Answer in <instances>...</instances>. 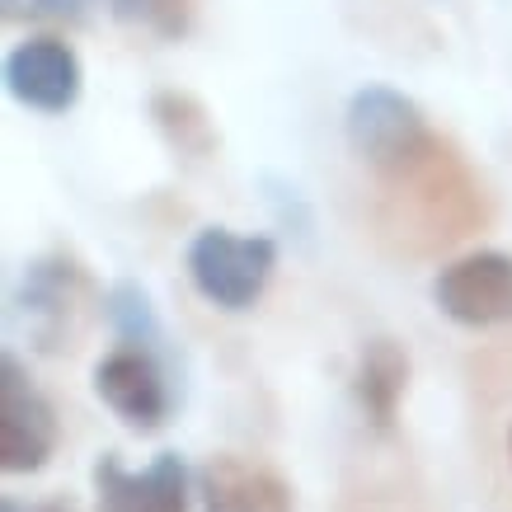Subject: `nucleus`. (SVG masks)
<instances>
[{
	"mask_svg": "<svg viewBox=\"0 0 512 512\" xmlns=\"http://www.w3.org/2000/svg\"><path fill=\"white\" fill-rule=\"evenodd\" d=\"M94 306H104V296L94 287L90 268L66 249H47V254L29 259L15 292H10V315L38 353L76 348Z\"/></svg>",
	"mask_w": 512,
	"mask_h": 512,
	"instance_id": "nucleus-1",
	"label": "nucleus"
},
{
	"mask_svg": "<svg viewBox=\"0 0 512 512\" xmlns=\"http://www.w3.org/2000/svg\"><path fill=\"white\" fill-rule=\"evenodd\" d=\"M343 132H348L353 156L362 165H372V170L390 174V179L419 174L442 156L433 127H428V113L395 85L353 90L348 109H343Z\"/></svg>",
	"mask_w": 512,
	"mask_h": 512,
	"instance_id": "nucleus-2",
	"label": "nucleus"
},
{
	"mask_svg": "<svg viewBox=\"0 0 512 512\" xmlns=\"http://www.w3.org/2000/svg\"><path fill=\"white\" fill-rule=\"evenodd\" d=\"M188 278L202 301L221 311H249L278 268V245L268 235H240L231 226H202L188 240Z\"/></svg>",
	"mask_w": 512,
	"mask_h": 512,
	"instance_id": "nucleus-3",
	"label": "nucleus"
},
{
	"mask_svg": "<svg viewBox=\"0 0 512 512\" xmlns=\"http://www.w3.org/2000/svg\"><path fill=\"white\" fill-rule=\"evenodd\" d=\"M57 451V409L33 386L15 353L0 357V466L5 475H33Z\"/></svg>",
	"mask_w": 512,
	"mask_h": 512,
	"instance_id": "nucleus-4",
	"label": "nucleus"
},
{
	"mask_svg": "<svg viewBox=\"0 0 512 512\" xmlns=\"http://www.w3.org/2000/svg\"><path fill=\"white\" fill-rule=\"evenodd\" d=\"M433 306L451 325L494 329L512 320V254L503 249H475L437 268Z\"/></svg>",
	"mask_w": 512,
	"mask_h": 512,
	"instance_id": "nucleus-5",
	"label": "nucleus"
},
{
	"mask_svg": "<svg viewBox=\"0 0 512 512\" xmlns=\"http://www.w3.org/2000/svg\"><path fill=\"white\" fill-rule=\"evenodd\" d=\"M90 480L99 512H188L193 498V475L179 451H160L146 470H127L113 451H104Z\"/></svg>",
	"mask_w": 512,
	"mask_h": 512,
	"instance_id": "nucleus-6",
	"label": "nucleus"
},
{
	"mask_svg": "<svg viewBox=\"0 0 512 512\" xmlns=\"http://www.w3.org/2000/svg\"><path fill=\"white\" fill-rule=\"evenodd\" d=\"M94 395L132 433H156L170 419V376L165 357L141 353V348H113L94 362Z\"/></svg>",
	"mask_w": 512,
	"mask_h": 512,
	"instance_id": "nucleus-7",
	"label": "nucleus"
},
{
	"mask_svg": "<svg viewBox=\"0 0 512 512\" xmlns=\"http://www.w3.org/2000/svg\"><path fill=\"white\" fill-rule=\"evenodd\" d=\"M5 90L15 94L24 109L66 113L80 104L85 66H80L76 47L62 43V38H24L5 57Z\"/></svg>",
	"mask_w": 512,
	"mask_h": 512,
	"instance_id": "nucleus-8",
	"label": "nucleus"
},
{
	"mask_svg": "<svg viewBox=\"0 0 512 512\" xmlns=\"http://www.w3.org/2000/svg\"><path fill=\"white\" fill-rule=\"evenodd\" d=\"M202 512H292V484L245 456H212L198 470Z\"/></svg>",
	"mask_w": 512,
	"mask_h": 512,
	"instance_id": "nucleus-9",
	"label": "nucleus"
},
{
	"mask_svg": "<svg viewBox=\"0 0 512 512\" xmlns=\"http://www.w3.org/2000/svg\"><path fill=\"white\" fill-rule=\"evenodd\" d=\"M404 386H409V353H404L395 339H367V348L357 353L353 395H357V409L367 414L372 428L386 433L390 423H395Z\"/></svg>",
	"mask_w": 512,
	"mask_h": 512,
	"instance_id": "nucleus-10",
	"label": "nucleus"
},
{
	"mask_svg": "<svg viewBox=\"0 0 512 512\" xmlns=\"http://www.w3.org/2000/svg\"><path fill=\"white\" fill-rule=\"evenodd\" d=\"M104 315H109L113 334L123 339V348H141V353H156L170 362V339H165V325H160L156 306H151V292L141 282L123 278L104 292Z\"/></svg>",
	"mask_w": 512,
	"mask_h": 512,
	"instance_id": "nucleus-11",
	"label": "nucleus"
},
{
	"mask_svg": "<svg viewBox=\"0 0 512 512\" xmlns=\"http://www.w3.org/2000/svg\"><path fill=\"white\" fill-rule=\"evenodd\" d=\"M151 118H156V127L165 132V141H170L179 156H212L217 151V132H212V118H207V109H202L193 94L184 90H156L151 94Z\"/></svg>",
	"mask_w": 512,
	"mask_h": 512,
	"instance_id": "nucleus-12",
	"label": "nucleus"
},
{
	"mask_svg": "<svg viewBox=\"0 0 512 512\" xmlns=\"http://www.w3.org/2000/svg\"><path fill=\"white\" fill-rule=\"evenodd\" d=\"M109 10L118 19H132V24L156 29L160 38H184V33L193 29L198 0H109Z\"/></svg>",
	"mask_w": 512,
	"mask_h": 512,
	"instance_id": "nucleus-13",
	"label": "nucleus"
},
{
	"mask_svg": "<svg viewBox=\"0 0 512 512\" xmlns=\"http://www.w3.org/2000/svg\"><path fill=\"white\" fill-rule=\"evenodd\" d=\"M33 15L43 19H62V24H85L94 5H109V0H29Z\"/></svg>",
	"mask_w": 512,
	"mask_h": 512,
	"instance_id": "nucleus-14",
	"label": "nucleus"
},
{
	"mask_svg": "<svg viewBox=\"0 0 512 512\" xmlns=\"http://www.w3.org/2000/svg\"><path fill=\"white\" fill-rule=\"evenodd\" d=\"M0 512H76L66 498H38V503H24V498H5Z\"/></svg>",
	"mask_w": 512,
	"mask_h": 512,
	"instance_id": "nucleus-15",
	"label": "nucleus"
},
{
	"mask_svg": "<svg viewBox=\"0 0 512 512\" xmlns=\"http://www.w3.org/2000/svg\"><path fill=\"white\" fill-rule=\"evenodd\" d=\"M19 5H24V0H5V19H15V15H19Z\"/></svg>",
	"mask_w": 512,
	"mask_h": 512,
	"instance_id": "nucleus-16",
	"label": "nucleus"
},
{
	"mask_svg": "<svg viewBox=\"0 0 512 512\" xmlns=\"http://www.w3.org/2000/svg\"><path fill=\"white\" fill-rule=\"evenodd\" d=\"M508 451H512V433H508Z\"/></svg>",
	"mask_w": 512,
	"mask_h": 512,
	"instance_id": "nucleus-17",
	"label": "nucleus"
}]
</instances>
